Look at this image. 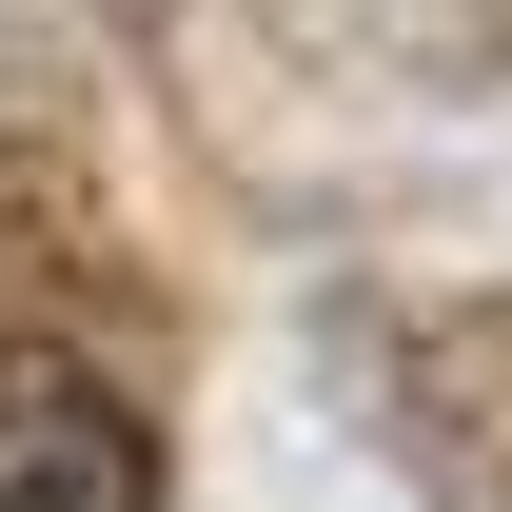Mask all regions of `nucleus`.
I'll list each match as a JSON object with an SVG mask.
<instances>
[{"label":"nucleus","mask_w":512,"mask_h":512,"mask_svg":"<svg viewBox=\"0 0 512 512\" xmlns=\"http://www.w3.org/2000/svg\"><path fill=\"white\" fill-rule=\"evenodd\" d=\"M0 512H158V414L79 335H0Z\"/></svg>","instance_id":"obj_1"}]
</instances>
